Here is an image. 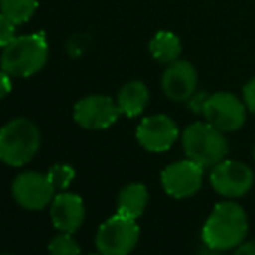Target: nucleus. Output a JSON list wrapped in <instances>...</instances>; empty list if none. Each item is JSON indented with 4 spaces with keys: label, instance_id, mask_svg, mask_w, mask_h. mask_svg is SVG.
Listing matches in <instances>:
<instances>
[{
    "label": "nucleus",
    "instance_id": "f257e3e1",
    "mask_svg": "<svg viewBox=\"0 0 255 255\" xmlns=\"http://www.w3.org/2000/svg\"><path fill=\"white\" fill-rule=\"evenodd\" d=\"M249 233V219L240 203H217L203 226L202 240L212 250L226 252L240 247Z\"/></svg>",
    "mask_w": 255,
    "mask_h": 255
},
{
    "label": "nucleus",
    "instance_id": "f03ea898",
    "mask_svg": "<svg viewBox=\"0 0 255 255\" xmlns=\"http://www.w3.org/2000/svg\"><path fill=\"white\" fill-rule=\"evenodd\" d=\"M49 45L44 33H30L16 37L0 56V70L16 78H28L45 66Z\"/></svg>",
    "mask_w": 255,
    "mask_h": 255
},
{
    "label": "nucleus",
    "instance_id": "7ed1b4c3",
    "mask_svg": "<svg viewBox=\"0 0 255 255\" xmlns=\"http://www.w3.org/2000/svg\"><path fill=\"white\" fill-rule=\"evenodd\" d=\"M182 149L189 160L196 161L203 168H214L226 160L229 151L224 132L215 128L208 122H195L188 125L181 135Z\"/></svg>",
    "mask_w": 255,
    "mask_h": 255
},
{
    "label": "nucleus",
    "instance_id": "20e7f679",
    "mask_svg": "<svg viewBox=\"0 0 255 255\" xmlns=\"http://www.w3.org/2000/svg\"><path fill=\"white\" fill-rule=\"evenodd\" d=\"M40 149V130L28 118H14L0 128V161L23 167Z\"/></svg>",
    "mask_w": 255,
    "mask_h": 255
},
{
    "label": "nucleus",
    "instance_id": "39448f33",
    "mask_svg": "<svg viewBox=\"0 0 255 255\" xmlns=\"http://www.w3.org/2000/svg\"><path fill=\"white\" fill-rule=\"evenodd\" d=\"M139 242V226L134 219L117 214L99 228L96 247L103 255H128Z\"/></svg>",
    "mask_w": 255,
    "mask_h": 255
},
{
    "label": "nucleus",
    "instance_id": "423d86ee",
    "mask_svg": "<svg viewBox=\"0 0 255 255\" xmlns=\"http://www.w3.org/2000/svg\"><path fill=\"white\" fill-rule=\"evenodd\" d=\"M202 115L205 122L228 134L243 127L247 120V104L233 92L221 91L208 96Z\"/></svg>",
    "mask_w": 255,
    "mask_h": 255
},
{
    "label": "nucleus",
    "instance_id": "0eeeda50",
    "mask_svg": "<svg viewBox=\"0 0 255 255\" xmlns=\"http://www.w3.org/2000/svg\"><path fill=\"white\" fill-rule=\"evenodd\" d=\"M210 184L226 198L245 196L254 186V172L247 163L238 160H222L212 168Z\"/></svg>",
    "mask_w": 255,
    "mask_h": 255
},
{
    "label": "nucleus",
    "instance_id": "6e6552de",
    "mask_svg": "<svg viewBox=\"0 0 255 255\" xmlns=\"http://www.w3.org/2000/svg\"><path fill=\"white\" fill-rule=\"evenodd\" d=\"M203 170L202 165L189 158L175 161L161 172V186L165 193L174 198H189L202 189Z\"/></svg>",
    "mask_w": 255,
    "mask_h": 255
},
{
    "label": "nucleus",
    "instance_id": "1a4fd4ad",
    "mask_svg": "<svg viewBox=\"0 0 255 255\" xmlns=\"http://www.w3.org/2000/svg\"><path fill=\"white\" fill-rule=\"evenodd\" d=\"M120 117V108L110 96L92 94L75 104L73 118L87 130H103L115 124Z\"/></svg>",
    "mask_w": 255,
    "mask_h": 255
},
{
    "label": "nucleus",
    "instance_id": "9d476101",
    "mask_svg": "<svg viewBox=\"0 0 255 255\" xmlns=\"http://www.w3.org/2000/svg\"><path fill=\"white\" fill-rule=\"evenodd\" d=\"M135 137L146 151L163 153L168 151L179 139V127L168 115H151L139 124Z\"/></svg>",
    "mask_w": 255,
    "mask_h": 255
},
{
    "label": "nucleus",
    "instance_id": "9b49d317",
    "mask_svg": "<svg viewBox=\"0 0 255 255\" xmlns=\"http://www.w3.org/2000/svg\"><path fill=\"white\" fill-rule=\"evenodd\" d=\"M56 188L49 181L47 174L24 172L12 182V196L21 207L28 210H42L52 202Z\"/></svg>",
    "mask_w": 255,
    "mask_h": 255
},
{
    "label": "nucleus",
    "instance_id": "f8f14e48",
    "mask_svg": "<svg viewBox=\"0 0 255 255\" xmlns=\"http://www.w3.org/2000/svg\"><path fill=\"white\" fill-rule=\"evenodd\" d=\"M198 89V71L193 63L177 59L167 64L161 75V91L170 101L184 103Z\"/></svg>",
    "mask_w": 255,
    "mask_h": 255
},
{
    "label": "nucleus",
    "instance_id": "ddd939ff",
    "mask_svg": "<svg viewBox=\"0 0 255 255\" xmlns=\"http://www.w3.org/2000/svg\"><path fill=\"white\" fill-rule=\"evenodd\" d=\"M51 217H52V224L59 231L71 233L73 235L84 224V219H85L84 202H82L80 196L73 195V193H61V195L54 196L52 200Z\"/></svg>",
    "mask_w": 255,
    "mask_h": 255
},
{
    "label": "nucleus",
    "instance_id": "4468645a",
    "mask_svg": "<svg viewBox=\"0 0 255 255\" xmlns=\"http://www.w3.org/2000/svg\"><path fill=\"white\" fill-rule=\"evenodd\" d=\"M149 103V89L144 82L130 80L118 91L117 104L125 117H139Z\"/></svg>",
    "mask_w": 255,
    "mask_h": 255
},
{
    "label": "nucleus",
    "instance_id": "2eb2a0df",
    "mask_svg": "<svg viewBox=\"0 0 255 255\" xmlns=\"http://www.w3.org/2000/svg\"><path fill=\"white\" fill-rule=\"evenodd\" d=\"M148 202H149V195L146 186L139 184V182H132V184L125 186L120 191V195H118L117 214L135 221V219H139L144 214Z\"/></svg>",
    "mask_w": 255,
    "mask_h": 255
},
{
    "label": "nucleus",
    "instance_id": "dca6fc26",
    "mask_svg": "<svg viewBox=\"0 0 255 255\" xmlns=\"http://www.w3.org/2000/svg\"><path fill=\"white\" fill-rule=\"evenodd\" d=\"M149 52H151V56L158 63H163V64L174 63V61H177L181 57L182 52L181 38L175 33H172V31L167 30L158 31L151 38V42H149Z\"/></svg>",
    "mask_w": 255,
    "mask_h": 255
},
{
    "label": "nucleus",
    "instance_id": "f3484780",
    "mask_svg": "<svg viewBox=\"0 0 255 255\" xmlns=\"http://www.w3.org/2000/svg\"><path fill=\"white\" fill-rule=\"evenodd\" d=\"M37 9L38 0H0V12L10 17L16 24L28 23Z\"/></svg>",
    "mask_w": 255,
    "mask_h": 255
},
{
    "label": "nucleus",
    "instance_id": "a211bd4d",
    "mask_svg": "<svg viewBox=\"0 0 255 255\" xmlns=\"http://www.w3.org/2000/svg\"><path fill=\"white\" fill-rule=\"evenodd\" d=\"M49 252L51 255H80V247L71 233H61L51 240Z\"/></svg>",
    "mask_w": 255,
    "mask_h": 255
},
{
    "label": "nucleus",
    "instance_id": "6ab92c4d",
    "mask_svg": "<svg viewBox=\"0 0 255 255\" xmlns=\"http://www.w3.org/2000/svg\"><path fill=\"white\" fill-rule=\"evenodd\" d=\"M49 181L52 182V186L57 189H68L70 184L75 179V170L70 165H54L47 174Z\"/></svg>",
    "mask_w": 255,
    "mask_h": 255
},
{
    "label": "nucleus",
    "instance_id": "aec40b11",
    "mask_svg": "<svg viewBox=\"0 0 255 255\" xmlns=\"http://www.w3.org/2000/svg\"><path fill=\"white\" fill-rule=\"evenodd\" d=\"M16 28H17V24L14 23L10 17H7L3 12H0V47L2 49L7 47V45L17 37Z\"/></svg>",
    "mask_w": 255,
    "mask_h": 255
},
{
    "label": "nucleus",
    "instance_id": "412c9836",
    "mask_svg": "<svg viewBox=\"0 0 255 255\" xmlns=\"http://www.w3.org/2000/svg\"><path fill=\"white\" fill-rule=\"evenodd\" d=\"M243 101L247 104V110L255 115V77L250 78L243 87Z\"/></svg>",
    "mask_w": 255,
    "mask_h": 255
},
{
    "label": "nucleus",
    "instance_id": "4be33fe9",
    "mask_svg": "<svg viewBox=\"0 0 255 255\" xmlns=\"http://www.w3.org/2000/svg\"><path fill=\"white\" fill-rule=\"evenodd\" d=\"M207 99H208V94H205V92H195L186 103H189V108H191L195 113H203Z\"/></svg>",
    "mask_w": 255,
    "mask_h": 255
},
{
    "label": "nucleus",
    "instance_id": "5701e85b",
    "mask_svg": "<svg viewBox=\"0 0 255 255\" xmlns=\"http://www.w3.org/2000/svg\"><path fill=\"white\" fill-rule=\"evenodd\" d=\"M10 75H7L3 70H0V99H3L10 91H12V80Z\"/></svg>",
    "mask_w": 255,
    "mask_h": 255
},
{
    "label": "nucleus",
    "instance_id": "b1692460",
    "mask_svg": "<svg viewBox=\"0 0 255 255\" xmlns=\"http://www.w3.org/2000/svg\"><path fill=\"white\" fill-rule=\"evenodd\" d=\"M235 255H255V242H247L236 247Z\"/></svg>",
    "mask_w": 255,
    "mask_h": 255
},
{
    "label": "nucleus",
    "instance_id": "393cba45",
    "mask_svg": "<svg viewBox=\"0 0 255 255\" xmlns=\"http://www.w3.org/2000/svg\"><path fill=\"white\" fill-rule=\"evenodd\" d=\"M91 255H103V254H91Z\"/></svg>",
    "mask_w": 255,
    "mask_h": 255
},
{
    "label": "nucleus",
    "instance_id": "a878e982",
    "mask_svg": "<svg viewBox=\"0 0 255 255\" xmlns=\"http://www.w3.org/2000/svg\"><path fill=\"white\" fill-rule=\"evenodd\" d=\"M254 158H255V148H254Z\"/></svg>",
    "mask_w": 255,
    "mask_h": 255
},
{
    "label": "nucleus",
    "instance_id": "bb28decb",
    "mask_svg": "<svg viewBox=\"0 0 255 255\" xmlns=\"http://www.w3.org/2000/svg\"><path fill=\"white\" fill-rule=\"evenodd\" d=\"M3 255H7V254H3Z\"/></svg>",
    "mask_w": 255,
    "mask_h": 255
}]
</instances>
